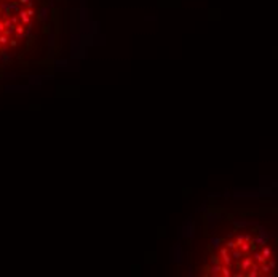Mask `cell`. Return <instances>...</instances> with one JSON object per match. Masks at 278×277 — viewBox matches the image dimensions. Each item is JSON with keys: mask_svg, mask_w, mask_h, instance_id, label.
<instances>
[{"mask_svg": "<svg viewBox=\"0 0 278 277\" xmlns=\"http://www.w3.org/2000/svg\"><path fill=\"white\" fill-rule=\"evenodd\" d=\"M221 269H222L221 264H213L211 269H209V275H217V274H221Z\"/></svg>", "mask_w": 278, "mask_h": 277, "instance_id": "6da1fadb", "label": "cell"}, {"mask_svg": "<svg viewBox=\"0 0 278 277\" xmlns=\"http://www.w3.org/2000/svg\"><path fill=\"white\" fill-rule=\"evenodd\" d=\"M262 255H264L265 258H269V256L272 255V252H270V248H267V247H265V248H264V250H262Z\"/></svg>", "mask_w": 278, "mask_h": 277, "instance_id": "3957f363", "label": "cell"}, {"mask_svg": "<svg viewBox=\"0 0 278 277\" xmlns=\"http://www.w3.org/2000/svg\"><path fill=\"white\" fill-rule=\"evenodd\" d=\"M251 263H253V259H251V258H245V261L241 263V269H243V271L248 269L249 266H251Z\"/></svg>", "mask_w": 278, "mask_h": 277, "instance_id": "7a4b0ae2", "label": "cell"}]
</instances>
